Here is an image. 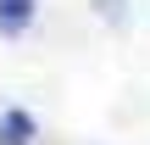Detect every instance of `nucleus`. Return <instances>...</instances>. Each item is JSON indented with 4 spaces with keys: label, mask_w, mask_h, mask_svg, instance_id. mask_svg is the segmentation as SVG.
Masks as SVG:
<instances>
[{
    "label": "nucleus",
    "mask_w": 150,
    "mask_h": 145,
    "mask_svg": "<svg viewBox=\"0 0 150 145\" xmlns=\"http://www.w3.org/2000/svg\"><path fill=\"white\" fill-rule=\"evenodd\" d=\"M33 140H39V123H33V112H22V106L0 112V145H33Z\"/></svg>",
    "instance_id": "1"
},
{
    "label": "nucleus",
    "mask_w": 150,
    "mask_h": 145,
    "mask_svg": "<svg viewBox=\"0 0 150 145\" xmlns=\"http://www.w3.org/2000/svg\"><path fill=\"white\" fill-rule=\"evenodd\" d=\"M33 6H39V0H0V39H17V34H28V22H33Z\"/></svg>",
    "instance_id": "2"
},
{
    "label": "nucleus",
    "mask_w": 150,
    "mask_h": 145,
    "mask_svg": "<svg viewBox=\"0 0 150 145\" xmlns=\"http://www.w3.org/2000/svg\"><path fill=\"white\" fill-rule=\"evenodd\" d=\"M95 6H100V17H106V22H117V28L128 22V0H95Z\"/></svg>",
    "instance_id": "3"
}]
</instances>
